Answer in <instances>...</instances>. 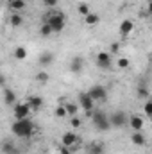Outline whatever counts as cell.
<instances>
[{
    "label": "cell",
    "mask_w": 152,
    "mask_h": 154,
    "mask_svg": "<svg viewBox=\"0 0 152 154\" xmlns=\"http://www.w3.org/2000/svg\"><path fill=\"white\" fill-rule=\"evenodd\" d=\"M11 131L14 136L18 138H29L34 134V124L31 118H23V120H16L13 125H11Z\"/></svg>",
    "instance_id": "1"
},
{
    "label": "cell",
    "mask_w": 152,
    "mask_h": 154,
    "mask_svg": "<svg viewBox=\"0 0 152 154\" xmlns=\"http://www.w3.org/2000/svg\"><path fill=\"white\" fill-rule=\"evenodd\" d=\"M91 122H93V125H95L97 131H108V129L113 127L109 116L106 115L104 111H95V113L91 115Z\"/></svg>",
    "instance_id": "2"
},
{
    "label": "cell",
    "mask_w": 152,
    "mask_h": 154,
    "mask_svg": "<svg viewBox=\"0 0 152 154\" xmlns=\"http://www.w3.org/2000/svg\"><path fill=\"white\" fill-rule=\"evenodd\" d=\"M45 22L54 29V32H61L63 29H65V25H66V20H65V14H61V13H50L47 18H45Z\"/></svg>",
    "instance_id": "3"
},
{
    "label": "cell",
    "mask_w": 152,
    "mask_h": 154,
    "mask_svg": "<svg viewBox=\"0 0 152 154\" xmlns=\"http://www.w3.org/2000/svg\"><path fill=\"white\" fill-rule=\"evenodd\" d=\"M31 106L27 104V102H16L14 104V118L16 120H23V118H29V115H31Z\"/></svg>",
    "instance_id": "4"
},
{
    "label": "cell",
    "mask_w": 152,
    "mask_h": 154,
    "mask_svg": "<svg viewBox=\"0 0 152 154\" xmlns=\"http://www.w3.org/2000/svg\"><path fill=\"white\" fill-rule=\"evenodd\" d=\"M77 99H79V106H81L84 111H91V109H93V106H95V100L91 99V95H90L88 91H81Z\"/></svg>",
    "instance_id": "5"
},
{
    "label": "cell",
    "mask_w": 152,
    "mask_h": 154,
    "mask_svg": "<svg viewBox=\"0 0 152 154\" xmlns=\"http://www.w3.org/2000/svg\"><path fill=\"white\" fill-rule=\"evenodd\" d=\"M109 120H111L113 127H123L125 124H129V116H127L125 111H114L113 115L109 116Z\"/></svg>",
    "instance_id": "6"
},
{
    "label": "cell",
    "mask_w": 152,
    "mask_h": 154,
    "mask_svg": "<svg viewBox=\"0 0 152 154\" xmlns=\"http://www.w3.org/2000/svg\"><path fill=\"white\" fill-rule=\"evenodd\" d=\"M88 93L91 95V99H93V100H106V97H108L106 88H104V86H100V84L91 86V88L88 90Z\"/></svg>",
    "instance_id": "7"
},
{
    "label": "cell",
    "mask_w": 152,
    "mask_h": 154,
    "mask_svg": "<svg viewBox=\"0 0 152 154\" xmlns=\"http://www.w3.org/2000/svg\"><path fill=\"white\" fill-rule=\"evenodd\" d=\"M77 142H79V136H77L75 133H72V131H68V133H65V134L61 136V145H65V147H70L72 151L75 149Z\"/></svg>",
    "instance_id": "8"
},
{
    "label": "cell",
    "mask_w": 152,
    "mask_h": 154,
    "mask_svg": "<svg viewBox=\"0 0 152 154\" xmlns=\"http://www.w3.org/2000/svg\"><path fill=\"white\" fill-rule=\"evenodd\" d=\"M111 63H113V59H111L109 52H99L97 54V66L99 68H109Z\"/></svg>",
    "instance_id": "9"
},
{
    "label": "cell",
    "mask_w": 152,
    "mask_h": 154,
    "mask_svg": "<svg viewBox=\"0 0 152 154\" xmlns=\"http://www.w3.org/2000/svg\"><path fill=\"white\" fill-rule=\"evenodd\" d=\"M129 125H131L132 131H143L145 120H143V116H140V115H132V116H129Z\"/></svg>",
    "instance_id": "10"
},
{
    "label": "cell",
    "mask_w": 152,
    "mask_h": 154,
    "mask_svg": "<svg viewBox=\"0 0 152 154\" xmlns=\"http://www.w3.org/2000/svg\"><path fill=\"white\" fill-rule=\"evenodd\" d=\"M132 29H134L132 20H122V23H120V36L122 38H127L132 32Z\"/></svg>",
    "instance_id": "11"
},
{
    "label": "cell",
    "mask_w": 152,
    "mask_h": 154,
    "mask_svg": "<svg viewBox=\"0 0 152 154\" xmlns=\"http://www.w3.org/2000/svg\"><path fill=\"white\" fill-rule=\"evenodd\" d=\"M27 104L31 106L32 111H38V109H41V108L45 106V100H43L41 97H38V95H31V97L27 99Z\"/></svg>",
    "instance_id": "12"
},
{
    "label": "cell",
    "mask_w": 152,
    "mask_h": 154,
    "mask_svg": "<svg viewBox=\"0 0 152 154\" xmlns=\"http://www.w3.org/2000/svg\"><path fill=\"white\" fill-rule=\"evenodd\" d=\"M131 142H132L134 145H138V147H143V145L147 143L145 134H143L141 131H132V134H131Z\"/></svg>",
    "instance_id": "13"
},
{
    "label": "cell",
    "mask_w": 152,
    "mask_h": 154,
    "mask_svg": "<svg viewBox=\"0 0 152 154\" xmlns=\"http://www.w3.org/2000/svg\"><path fill=\"white\" fill-rule=\"evenodd\" d=\"M82 66H84V61H82V57H72V61H70V72L72 74H79L81 70H82Z\"/></svg>",
    "instance_id": "14"
},
{
    "label": "cell",
    "mask_w": 152,
    "mask_h": 154,
    "mask_svg": "<svg viewBox=\"0 0 152 154\" xmlns=\"http://www.w3.org/2000/svg\"><path fill=\"white\" fill-rule=\"evenodd\" d=\"M2 151H4V154H20L18 147H16L14 142H11V140H5V142L2 143Z\"/></svg>",
    "instance_id": "15"
},
{
    "label": "cell",
    "mask_w": 152,
    "mask_h": 154,
    "mask_svg": "<svg viewBox=\"0 0 152 154\" xmlns=\"http://www.w3.org/2000/svg\"><path fill=\"white\" fill-rule=\"evenodd\" d=\"M39 66H50L52 63H54V54H50V52H43L41 56H39Z\"/></svg>",
    "instance_id": "16"
},
{
    "label": "cell",
    "mask_w": 152,
    "mask_h": 154,
    "mask_svg": "<svg viewBox=\"0 0 152 154\" xmlns=\"http://www.w3.org/2000/svg\"><path fill=\"white\" fill-rule=\"evenodd\" d=\"M4 100H5L7 106H14V104H16V95H14V91L4 88Z\"/></svg>",
    "instance_id": "17"
},
{
    "label": "cell",
    "mask_w": 152,
    "mask_h": 154,
    "mask_svg": "<svg viewBox=\"0 0 152 154\" xmlns=\"http://www.w3.org/2000/svg\"><path fill=\"white\" fill-rule=\"evenodd\" d=\"M7 5H9V9H11L13 13H18V11H22V9H25V0H9Z\"/></svg>",
    "instance_id": "18"
},
{
    "label": "cell",
    "mask_w": 152,
    "mask_h": 154,
    "mask_svg": "<svg viewBox=\"0 0 152 154\" xmlns=\"http://www.w3.org/2000/svg\"><path fill=\"white\" fill-rule=\"evenodd\" d=\"M27 56H29V52H27L25 47H16V48H14V59L23 61V59H27Z\"/></svg>",
    "instance_id": "19"
},
{
    "label": "cell",
    "mask_w": 152,
    "mask_h": 154,
    "mask_svg": "<svg viewBox=\"0 0 152 154\" xmlns=\"http://www.w3.org/2000/svg\"><path fill=\"white\" fill-rule=\"evenodd\" d=\"M88 152L90 154H104V145L95 142V143H90L88 145Z\"/></svg>",
    "instance_id": "20"
},
{
    "label": "cell",
    "mask_w": 152,
    "mask_h": 154,
    "mask_svg": "<svg viewBox=\"0 0 152 154\" xmlns=\"http://www.w3.org/2000/svg\"><path fill=\"white\" fill-rule=\"evenodd\" d=\"M84 22H86V25H97L100 22V16L97 13H90L88 16H84Z\"/></svg>",
    "instance_id": "21"
},
{
    "label": "cell",
    "mask_w": 152,
    "mask_h": 154,
    "mask_svg": "<svg viewBox=\"0 0 152 154\" xmlns=\"http://www.w3.org/2000/svg\"><path fill=\"white\" fill-rule=\"evenodd\" d=\"M9 20H11V25H13V27H20V25L23 23V16L18 14V13H13Z\"/></svg>",
    "instance_id": "22"
},
{
    "label": "cell",
    "mask_w": 152,
    "mask_h": 154,
    "mask_svg": "<svg viewBox=\"0 0 152 154\" xmlns=\"http://www.w3.org/2000/svg\"><path fill=\"white\" fill-rule=\"evenodd\" d=\"M52 32H54V29H52V27H50V25H48L47 22H45V23H43V25L39 27V34H41L43 38H48V36H50Z\"/></svg>",
    "instance_id": "23"
},
{
    "label": "cell",
    "mask_w": 152,
    "mask_h": 154,
    "mask_svg": "<svg viewBox=\"0 0 152 154\" xmlns=\"http://www.w3.org/2000/svg\"><path fill=\"white\" fill-rule=\"evenodd\" d=\"M77 11H79V13H81L82 16H88V14L91 13V11H90V5H88L86 2H81V4L77 5Z\"/></svg>",
    "instance_id": "24"
},
{
    "label": "cell",
    "mask_w": 152,
    "mask_h": 154,
    "mask_svg": "<svg viewBox=\"0 0 152 154\" xmlns=\"http://www.w3.org/2000/svg\"><path fill=\"white\" fill-rule=\"evenodd\" d=\"M65 108H66V111H68V116H75L77 115V108L74 102H65Z\"/></svg>",
    "instance_id": "25"
},
{
    "label": "cell",
    "mask_w": 152,
    "mask_h": 154,
    "mask_svg": "<svg viewBox=\"0 0 152 154\" xmlns=\"http://www.w3.org/2000/svg\"><path fill=\"white\" fill-rule=\"evenodd\" d=\"M56 116H59V118H65V116H68V111H66L65 104H61V106H57V108H56Z\"/></svg>",
    "instance_id": "26"
},
{
    "label": "cell",
    "mask_w": 152,
    "mask_h": 154,
    "mask_svg": "<svg viewBox=\"0 0 152 154\" xmlns=\"http://www.w3.org/2000/svg\"><path fill=\"white\" fill-rule=\"evenodd\" d=\"M116 66H118V68H122V70L129 68V59H127V57H120V59L116 61Z\"/></svg>",
    "instance_id": "27"
},
{
    "label": "cell",
    "mask_w": 152,
    "mask_h": 154,
    "mask_svg": "<svg viewBox=\"0 0 152 154\" xmlns=\"http://www.w3.org/2000/svg\"><path fill=\"white\" fill-rule=\"evenodd\" d=\"M36 81L41 82V84H45V82L48 81V74H47V72H39V74H36Z\"/></svg>",
    "instance_id": "28"
},
{
    "label": "cell",
    "mask_w": 152,
    "mask_h": 154,
    "mask_svg": "<svg viewBox=\"0 0 152 154\" xmlns=\"http://www.w3.org/2000/svg\"><path fill=\"white\" fill-rule=\"evenodd\" d=\"M143 111H145V115L150 116L152 118V100H147L145 104H143Z\"/></svg>",
    "instance_id": "29"
},
{
    "label": "cell",
    "mask_w": 152,
    "mask_h": 154,
    "mask_svg": "<svg viewBox=\"0 0 152 154\" xmlns=\"http://www.w3.org/2000/svg\"><path fill=\"white\" fill-rule=\"evenodd\" d=\"M70 124H72V127H74V129H77V127H81V124H82V122H81V118H79V116H72V120H70Z\"/></svg>",
    "instance_id": "30"
},
{
    "label": "cell",
    "mask_w": 152,
    "mask_h": 154,
    "mask_svg": "<svg viewBox=\"0 0 152 154\" xmlns=\"http://www.w3.org/2000/svg\"><path fill=\"white\" fill-rule=\"evenodd\" d=\"M138 97L140 99H147L149 97V90L147 88H138Z\"/></svg>",
    "instance_id": "31"
},
{
    "label": "cell",
    "mask_w": 152,
    "mask_h": 154,
    "mask_svg": "<svg viewBox=\"0 0 152 154\" xmlns=\"http://www.w3.org/2000/svg\"><path fill=\"white\" fill-rule=\"evenodd\" d=\"M74 151L70 149V147H65V145H61V149H59V154H72Z\"/></svg>",
    "instance_id": "32"
},
{
    "label": "cell",
    "mask_w": 152,
    "mask_h": 154,
    "mask_svg": "<svg viewBox=\"0 0 152 154\" xmlns=\"http://www.w3.org/2000/svg\"><path fill=\"white\" fill-rule=\"evenodd\" d=\"M57 2H59V0H43V4H45V5H48V7L57 5Z\"/></svg>",
    "instance_id": "33"
},
{
    "label": "cell",
    "mask_w": 152,
    "mask_h": 154,
    "mask_svg": "<svg viewBox=\"0 0 152 154\" xmlns=\"http://www.w3.org/2000/svg\"><path fill=\"white\" fill-rule=\"evenodd\" d=\"M109 48H111V52H118L120 45H118V43H111V47H109Z\"/></svg>",
    "instance_id": "34"
},
{
    "label": "cell",
    "mask_w": 152,
    "mask_h": 154,
    "mask_svg": "<svg viewBox=\"0 0 152 154\" xmlns=\"http://www.w3.org/2000/svg\"><path fill=\"white\" fill-rule=\"evenodd\" d=\"M149 13L152 14V0H149Z\"/></svg>",
    "instance_id": "35"
}]
</instances>
